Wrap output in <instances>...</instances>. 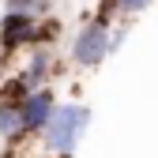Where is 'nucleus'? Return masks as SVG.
<instances>
[{
  "label": "nucleus",
  "instance_id": "5",
  "mask_svg": "<svg viewBox=\"0 0 158 158\" xmlns=\"http://www.w3.org/2000/svg\"><path fill=\"white\" fill-rule=\"evenodd\" d=\"M117 4H121V11H128V15H135V11H143L151 0H117Z\"/></svg>",
  "mask_w": 158,
  "mask_h": 158
},
{
  "label": "nucleus",
  "instance_id": "1",
  "mask_svg": "<svg viewBox=\"0 0 158 158\" xmlns=\"http://www.w3.org/2000/svg\"><path fill=\"white\" fill-rule=\"evenodd\" d=\"M90 124V109L87 106H79V102H56L53 117H49V124L42 132V143L49 154L56 158H72L79 139H83V132Z\"/></svg>",
  "mask_w": 158,
  "mask_h": 158
},
{
  "label": "nucleus",
  "instance_id": "3",
  "mask_svg": "<svg viewBox=\"0 0 158 158\" xmlns=\"http://www.w3.org/2000/svg\"><path fill=\"white\" fill-rule=\"evenodd\" d=\"M56 109V90L53 87H38L23 98V106H19V128H23V135H42L49 117Z\"/></svg>",
  "mask_w": 158,
  "mask_h": 158
},
{
  "label": "nucleus",
  "instance_id": "2",
  "mask_svg": "<svg viewBox=\"0 0 158 158\" xmlns=\"http://www.w3.org/2000/svg\"><path fill=\"white\" fill-rule=\"evenodd\" d=\"M109 30L113 27H102V23H83L75 30V38H72V60L79 64V68H98L109 56Z\"/></svg>",
  "mask_w": 158,
  "mask_h": 158
},
{
  "label": "nucleus",
  "instance_id": "4",
  "mask_svg": "<svg viewBox=\"0 0 158 158\" xmlns=\"http://www.w3.org/2000/svg\"><path fill=\"white\" fill-rule=\"evenodd\" d=\"M38 19L27 11H4L0 19V53H19V49H30V38H34Z\"/></svg>",
  "mask_w": 158,
  "mask_h": 158
}]
</instances>
